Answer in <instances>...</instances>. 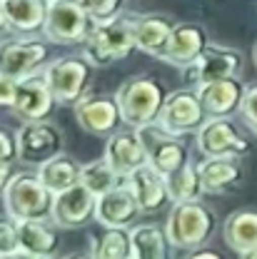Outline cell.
<instances>
[{
    "instance_id": "6da1fadb",
    "label": "cell",
    "mask_w": 257,
    "mask_h": 259,
    "mask_svg": "<svg viewBox=\"0 0 257 259\" xmlns=\"http://www.w3.org/2000/svg\"><path fill=\"white\" fill-rule=\"evenodd\" d=\"M115 97H118V105H120L123 125L130 130H142L158 122L162 102H165L167 95H165L158 77L135 75V77H130L120 85Z\"/></svg>"
},
{
    "instance_id": "7a4b0ae2",
    "label": "cell",
    "mask_w": 257,
    "mask_h": 259,
    "mask_svg": "<svg viewBox=\"0 0 257 259\" xmlns=\"http://www.w3.org/2000/svg\"><path fill=\"white\" fill-rule=\"evenodd\" d=\"M135 48V18L118 15L107 23H95L83 42V58L93 67H107L125 60Z\"/></svg>"
},
{
    "instance_id": "3957f363",
    "label": "cell",
    "mask_w": 257,
    "mask_h": 259,
    "mask_svg": "<svg viewBox=\"0 0 257 259\" xmlns=\"http://www.w3.org/2000/svg\"><path fill=\"white\" fill-rule=\"evenodd\" d=\"M217 217L202 202H180L172 204L165 220V234L175 249H200L215 234Z\"/></svg>"
},
{
    "instance_id": "277c9868",
    "label": "cell",
    "mask_w": 257,
    "mask_h": 259,
    "mask_svg": "<svg viewBox=\"0 0 257 259\" xmlns=\"http://www.w3.org/2000/svg\"><path fill=\"white\" fill-rule=\"evenodd\" d=\"M55 194L50 192L38 175H15L10 185L3 192V207L15 222H30L43 220L48 222L53 217Z\"/></svg>"
},
{
    "instance_id": "5b68a950",
    "label": "cell",
    "mask_w": 257,
    "mask_h": 259,
    "mask_svg": "<svg viewBox=\"0 0 257 259\" xmlns=\"http://www.w3.org/2000/svg\"><path fill=\"white\" fill-rule=\"evenodd\" d=\"M95 28V20L85 13L78 0H55L48 8L45 40L55 45H83Z\"/></svg>"
},
{
    "instance_id": "8992f818",
    "label": "cell",
    "mask_w": 257,
    "mask_h": 259,
    "mask_svg": "<svg viewBox=\"0 0 257 259\" xmlns=\"http://www.w3.org/2000/svg\"><path fill=\"white\" fill-rule=\"evenodd\" d=\"M195 142L202 157H245L252 145L235 127L230 117H207L205 125L195 132Z\"/></svg>"
},
{
    "instance_id": "52a82bcc",
    "label": "cell",
    "mask_w": 257,
    "mask_h": 259,
    "mask_svg": "<svg viewBox=\"0 0 257 259\" xmlns=\"http://www.w3.org/2000/svg\"><path fill=\"white\" fill-rule=\"evenodd\" d=\"M90 70L93 65L88 63L85 58H58L45 67V80L53 90V95L58 100V105H78L90 82Z\"/></svg>"
},
{
    "instance_id": "ba28073f",
    "label": "cell",
    "mask_w": 257,
    "mask_h": 259,
    "mask_svg": "<svg viewBox=\"0 0 257 259\" xmlns=\"http://www.w3.org/2000/svg\"><path fill=\"white\" fill-rule=\"evenodd\" d=\"M205 120H207V112H205V105L197 95V90L182 88V90H175L165 97L158 125L167 130L170 135L182 137V135L197 132L205 125Z\"/></svg>"
},
{
    "instance_id": "9c48e42d",
    "label": "cell",
    "mask_w": 257,
    "mask_h": 259,
    "mask_svg": "<svg viewBox=\"0 0 257 259\" xmlns=\"http://www.w3.org/2000/svg\"><path fill=\"white\" fill-rule=\"evenodd\" d=\"M48 60V45L38 37H3L0 40V75L13 80L32 77Z\"/></svg>"
},
{
    "instance_id": "30bf717a",
    "label": "cell",
    "mask_w": 257,
    "mask_h": 259,
    "mask_svg": "<svg viewBox=\"0 0 257 259\" xmlns=\"http://www.w3.org/2000/svg\"><path fill=\"white\" fill-rule=\"evenodd\" d=\"M242 67V55L232 48L225 45H207L205 53L195 60L190 67L182 70V80L188 88H202L207 82H217V80H227V77H237Z\"/></svg>"
},
{
    "instance_id": "8fae6325",
    "label": "cell",
    "mask_w": 257,
    "mask_h": 259,
    "mask_svg": "<svg viewBox=\"0 0 257 259\" xmlns=\"http://www.w3.org/2000/svg\"><path fill=\"white\" fill-rule=\"evenodd\" d=\"M75 107V120L78 125L97 137H110L113 132H118L123 125V115H120V105L115 95H105V93H90L85 95Z\"/></svg>"
},
{
    "instance_id": "7c38bea8",
    "label": "cell",
    "mask_w": 257,
    "mask_h": 259,
    "mask_svg": "<svg viewBox=\"0 0 257 259\" xmlns=\"http://www.w3.org/2000/svg\"><path fill=\"white\" fill-rule=\"evenodd\" d=\"M18 157L28 164H45L58 157L63 150V135L55 125L45 122H23L18 130Z\"/></svg>"
},
{
    "instance_id": "4fadbf2b",
    "label": "cell",
    "mask_w": 257,
    "mask_h": 259,
    "mask_svg": "<svg viewBox=\"0 0 257 259\" xmlns=\"http://www.w3.org/2000/svg\"><path fill=\"white\" fill-rule=\"evenodd\" d=\"M137 132H140V140H142L145 152H148V164H153L158 172L170 175L188 162L185 142L177 135H170L167 130H162L158 122L137 130Z\"/></svg>"
},
{
    "instance_id": "5bb4252c",
    "label": "cell",
    "mask_w": 257,
    "mask_h": 259,
    "mask_svg": "<svg viewBox=\"0 0 257 259\" xmlns=\"http://www.w3.org/2000/svg\"><path fill=\"white\" fill-rule=\"evenodd\" d=\"M58 100L53 95L45 75H32L18 82V95L13 102V112L18 120L23 122H45L53 110H55Z\"/></svg>"
},
{
    "instance_id": "9a60e30c",
    "label": "cell",
    "mask_w": 257,
    "mask_h": 259,
    "mask_svg": "<svg viewBox=\"0 0 257 259\" xmlns=\"http://www.w3.org/2000/svg\"><path fill=\"white\" fill-rule=\"evenodd\" d=\"M207 45H210V40H207L205 28H200L195 23H175L172 35L158 58L177 70H185L205 53Z\"/></svg>"
},
{
    "instance_id": "2e32d148",
    "label": "cell",
    "mask_w": 257,
    "mask_h": 259,
    "mask_svg": "<svg viewBox=\"0 0 257 259\" xmlns=\"http://www.w3.org/2000/svg\"><path fill=\"white\" fill-rule=\"evenodd\" d=\"M142 207L137 202V197L132 194L128 180L110 190V192L100 194L95 204V220L100 227H120V229H130L137 225Z\"/></svg>"
},
{
    "instance_id": "e0dca14e",
    "label": "cell",
    "mask_w": 257,
    "mask_h": 259,
    "mask_svg": "<svg viewBox=\"0 0 257 259\" xmlns=\"http://www.w3.org/2000/svg\"><path fill=\"white\" fill-rule=\"evenodd\" d=\"M105 160L115 167V172L120 177L128 180L135 169H140L142 164H148V152L145 145L140 140L137 130H118L110 137H105Z\"/></svg>"
},
{
    "instance_id": "ac0fdd59",
    "label": "cell",
    "mask_w": 257,
    "mask_h": 259,
    "mask_svg": "<svg viewBox=\"0 0 257 259\" xmlns=\"http://www.w3.org/2000/svg\"><path fill=\"white\" fill-rule=\"evenodd\" d=\"M95 204L97 197L83 182L55 194V204H53V217L50 222L65 229H75V227L88 225V220L95 217Z\"/></svg>"
},
{
    "instance_id": "d6986e66",
    "label": "cell",
    "mask_w": 257,
    "mask_h": 259,
    "mask_svg": "<svg viewBox=\"0 0 257 259\" xmlns=\"http://www.w3.org/2000/svg\"><path fill=\"white\" fill-rule=\"evenodd\" d=\"M245 90L247 88L237 77H227V80L207 82V85L197 88V95L205 105L207 117H230V115L240 112Z\"/></svg>"
},
{
    "instance_id": "ffe728a7",
    "label": "cell",
    "mask_w": 257,
    "mask_h": 259,
    "mask_svg": "<svg viewBox=\"0 0 257 259\" xmlns=\"http://www.w3.org/2000/svg\"><path fill=\"white\" fill-rule=\"evenodd\" d=\"M128 185L132 194L137 197L142 212H158L167 199V185H165V175L158 172L153 164H142L140 169H135L128 177Z\"/></svg>"
},
{
    "instance_id": "44dd1931",
    "label": "cell",
    "mask_w": 257,
    "mask_h": 259,
    "mask_svg": "<svg viewBox=\"0 0 257 259\" xmlns=\"http://www.w3.org/2000/svg\"><path fill=\"white\" fill-rule=\"evenodd\" d=\"M202 190L210 194L225 192L242 180V164L237 157H205L197 162Z\"/></svg>"
},
{
    "instance_id": "7402d4cb",
    "label": "cell",
    "mask_w": 257,
    "mask_h": 259,
    "mask_svg": "<svg viewBox=\"0 0 257 259\" xmlns=\"http://www.w3.org/2000/svg\"><path fill=\"white\" fill-rule=\"evenodd\" d=\"M3 5H5L10 30L20 32V35H35L45 28L50 3H45V0H3Z\"/></svg>"
},
{
    "instance_id": "603a6c76",
    "label": "cell",
    "mask_w": 257,
    "mask_h": 259,
    "mask_svg": "<svg viewBox=\"0 0 257 259\" xmlns=\"http://www.w3.org/2000/svg\"><path fill=\"white\" fill-rule=\"evenodd\" d=\"M175 23L165 15H137L135 18V48L145 55H160L172 35Z\"/></svg>"
},
{
    "instance_id": "cb8c5ba5",
    "label": "cell",
    "mask_w": 257,
    "mask_h": 259,
    "mask_svg": "<svg viewBox=\"0 0 257 259\" xmlns=\"http://www.w3.org/2000/svg\"><path fill=\"white\" fill-rule=\"evenodd\" d=\"M130 244H132V259H170L172 244L162 225L145 222L130 227Z\"/></svg>"
},
{
    "instance_id": "d4e9b609",
    "label": "cell",
    "mask_w": 257,
    "mask_h": 259,
    "mask_svg": "<svg viewBox=\"0 0 257 259\" xmlns=\"http://www.w3.org/2000/svg\"><path fill=\"white\" fill-rule=\"evenodd\" d=\"M38 177L43 180V185L50 190L53 194H60L75 185H80V177H83V164L70 157V155H58L53 160H48L45 164L38 167Z\"/></svg>"
},
{
    "instance_id": "484cf974",
    "label": "cell",
    "mask_w": 257,
    "mask_h": 259,
    "mask_svg": "<svg viewBox=\"0 0 257 259\" xmlns=\"http://www.w3.org/2000/svg\"><path fill=\"white\" fill-rule=\"evenodd\" d=\"M18 234H20V249L30 252L35 257L53 259V254L60 247L58 229L50 227L43 220H30V222H18Z\"/></svg>"
},
{
    "instance_id": "4316f807",
    "label": "cell",
    "mask_w": 257,
    "mask_h": 259,
    "mask_svg": "<svg viewBox=\"0 0 257 259\" xmlns=\"http://www.w3.org/2000/svg\"><path fill=\"white\" fill-rule=\"evenodd\" d=\"M223 237L230 249L245 254L257 249V209H237L225 220Z\"/></svg>"
},
{
    "instance_id": "83f0119b",
    "label": "cell",
    "mask_w": 257,
    "mask_h": 259,
    "mask_svg": "<svg viewBox=\"0 0 257 259\" xmlns=\"http://www.w3.org/2000/svg\"><path fill=\"white\" fill-rule=\"evenodd\" d=\"M165 185H167V199H170V204L200 202V197L205 194L202 182H200L197 164H193V162H185L180 169L165 175Z\"/></svg>"
},
{
    "instance_id": "f1b7e54d",
    "label": "cell",
    "mask_w": 257,
    "mask_h": 259,
    "mask_svg": "<svg viewBox=\"0 0 257 259\" xmlns=\"http://www.w3.org/2000/svg\"><path fill=\"white\" fill-rule=\"evenodd\" d=\"M90 254H93V259L132 257L130 229H120V227H102V232L93 237Z\"/></svg>"
},
{
    "instance_id": "f546056e",
    "label": "cell",
    "mask_w": 257,
    "mask_h": 259,
    "mask_svg": "<svg viewBox=\"0 0 257 259\" xmlns=\"http://www.w3.org/2000/svg\"><path fill=\"white\" fill-rule=\"evenodd\" d=\"M80 182L95 194V197H100V194L120 187V185L125 182V177H120L110 162L105 160V157H100V160H95V162L83 164V177H80Z\"/></svg>"
},
{
    "instance_id": "4dcf8cb0",
    "label": "cell",
    "mask_w": 257,
    "mask_h": 259,
    "mask_svg": "<svg viewBox=\"0 0 257 259\" xmlns=\"http://www.w3.org/2000/svg\"><path fill=\"white\" fill-rule=\"evenodd\" d=\"M85 13L95 20V23H107L118 15H123V5L125 0H78Z\"/></svg>"
},
{
    "instance_id": "1f68e13d",
    "label": "cell",
    "mask_w": 257,
    "mask_h": 259,
    "mask_svg": "<svg viewBox=\"0 0 257 259\" xmlns=\"http://www.w3.org/2000/svg\"><path fill=\"white\" fill-rule=\"evenodd\" d=\"M20 249V234H18V222L3 212L0 214V257H8Z\"/></svg>"
},
{
    "instance_id": "d6a6232c",
    "label": "cell",
    "mask_w": 257,
    "mask_h": 259,
    "mask_svg": "<svg viewBox=\"0 0 257 259\" xmlns=\"http://www.w3.org/2000/svg\"><path fill=\"white\" fill-rule=\"evenodd\" d=\"M240 112H242L245 122L257 132V85H250V88L245 90L242 105H240Z\"/></svg>"
},
{
    "instance_id": "836d02e7",
    "label": "cell",
    "mask_w": 257,
    "mask_h": 259,
    "mask_svg": "<svg viewBox=\"0 0 257 259\" xmlns=\"http://www.w3.org/2000/svg\"><path fill=\"white\" fill-rule=\"evenodd\" d=\"M15 160H20L18 157V137L13 132L0 127V162H10L13 164Z\"/></svg>"
},
{
    "instance_id": "e575fe53",
    "label": "cell",
    "mask_w": 257,
    "mask_h": 259,
    "mask_svg": "<svg viewBox=\"0 0 257 259\" xmlns=\"http://www.w3.org/2000/svg\"><path fill=\"white\" fill-rule=\"evenodd\" d=\"M15 95H18V80L0 75V107H10L13 110Z\"/></svg>"
},
{
    "instance_id": "d590c367",
    "label": "cell",
    "mask_w": 257,
    "mask_h": 259,
    "mask_svg": "<svg viewBox=\"0 0 257 259\" xmlns=\"http://www.w3.org/2000/svg\"><path fill=\"white\" fill-rule=\"evenodd\" d=\"M185 259H225L217 249H210V247H200V249H193Z\"/></svg>"
},
{
    "instance_id": "8d00e7d4",
    "label": "cell",
    "mask_w": 257,
    "mask_h": 259,
    "mask_svg": "<svg viewBox=\"0 0 257 259\" xmlns=\"http://www.w3.org/2000/svg\"><path fill=\"white\" fill-rule=\"evenodd\" d=\"M13 177H15V175H13V164H10V162H0V197H3L5 187L10 185Z\"/></svg>"
},
{
    "instance_id": "74e56055",
    "label": "cell",
    "mask_w": 257,
    "mask_h": 259,
    "mask_svg": "<svg viewBox=\"0 0 257 259\" xmlns=\"http://www.w3.org/2000/svg\"><path fill=\"white\" fill-rule=\"evenodd\" d=\"M10 30V25H8V15H5V5H3V0H0V40H3V35Z\"/></svg>"
},
{
    "instance_id": "f35d334b",
    "label": "cell",
    "mask_w": 257,
    "mask_h": 259,
    "mask_svg": "<svg viewBox=\"0 0 257 259\" xmlns=\"http://www.w3.org/2000/svg\"><path fill=\"white\" fill-rule=\"evenodd\" d=\"M0 259H43V257H35L30 252H23V249H18V252H13V254H8V257H0Z\"/></svg>"
},
{
    "instance_id": "ab89813d",
    "label": "cell",
    "mask_w": 257,
    "mask_h": 259,
    "mask_svg": "<svg viewBox=\"0 0 257 259\" xmlns=\"http://www.w3.org/2000/svg\"><path fill=\"white\" fill-rule=\"evenodd\" d=\"M240 259H257V249H250V252L240 254Z\"/></svg>"
},
{
    "instance_id": "60d3db41",
    "label": "cell",
    "mask_w": 257,
    "mask_h": 259,
    "mask_svg": "<svg viewBox=\"0 0 257 259\" xmlns=\"http://www.w3.org/2000/svg\"><path fill=\"white\" fill-rule=\"evenodd\" d=\"M63 259H93V254H67Z\"/></svg>"
},
{
    "instance_id": "b9f144b4",
    "label": "cell",
    "mask_w": 257,
    "mask_h": 259,
    "mask_svg": "<svg viewBox=\"0 0 257 259\" xmlns=\"http://www.w3.org/2000/svg\"><path fill=\"white\" fill-rule=\"evenodd\" d=\"M252 60H255V65H257V45H255V50H252Z\"/></svg>"
},
{
    "instance_id": "7bdbcfd3",
    "label": "cell",
    "mask_w": 257,
    "mask_h": 259,
    "mask_svg": "<svg viewBox=\"0 0 257 259\" xmlns=\"http://www.w3.org/2000/svg\"><path fill=\"white\" fill-rule=\"evenodd\" d=\"M115 259H132V257H115Z\"/></svg>"
},
{
    "instance_id": "ee69618b",
    "label": "cell",
    "mask_w": 257,
    "mask_h": 259,
    "mask_svg": "<svg viewBox=\"0 0 257 259\" xmlns=\"http://www.w3.org/2000/svg\"><path fill=\"white\" fill-rule=\"evenodd\" d=\"M45 3H55V0H45Z\"/></svg>"
}]
</instances>
